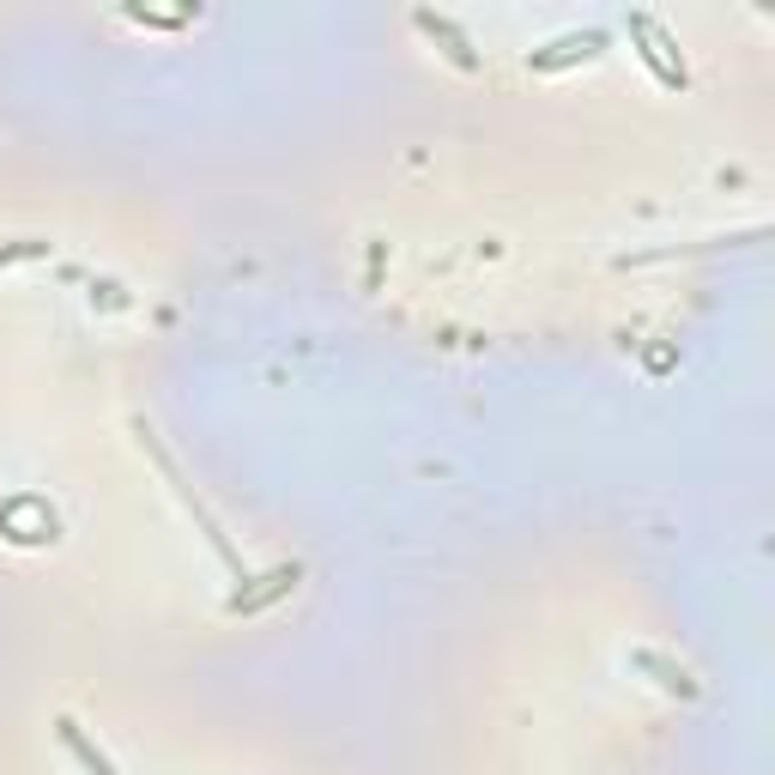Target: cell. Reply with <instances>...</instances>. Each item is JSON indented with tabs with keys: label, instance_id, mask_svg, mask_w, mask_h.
<instances>
[{
	"label": "cell",
	"instance_id": "4",
	"mask_svg": "<svg viewBox=\"0 0 775 775\" xmlns=\"http://www.w3.org/2000/svg\"><path fill=\"white\" fill-rule=\"evenodd\" d=\"M636 666H654V673H661V685H673V690H685V697H690V690H697V685H690V678H685V673H673V666H666V661H654V654H636Z\"/></svg>",
	"mask_w": 775,
	"mask_h": 775
},
{
	"label": "cell",
	"instance_id": "1",
	"mask_svg": "<svg viewBox=\"0 0 775 775\" xmlns=\"http://www.w3.org/2000/svg\"><path fill=\"white\" fill-rule=\"evenodd\" d=\"M594 49H606V31H582V37H564V43H552V49H533L528 62L540 67V74H552V67L576 62V55H594Z\"/></svg>",
	"mask_w": 775,
	"mask_h": 775
},
{
	"label": "cell",
	"instance_id": "2",
	"mask_svg": "<svg viewBox=\"0 0 775 775\" xmlns=\"http://www.w3.org/2000/svg\"><path fill=\"white\" fill-rule=\"evenodd\" d=\"M55 733H62V745H67V751H74V757H79V763H86V770H91V775H115V763H110V757H103V751H98V745H91V739H86V733H79V721H67V715H62V721H55Z\"/></svg>",
	"mask_w": 775,
	"mask_h": 775
},
{
	"label": "cell",
	"instance_id": "3",
	"mask_svg": "<svg viewBox=\"0 0 775 775\" xmlns=\"http://www.w3.org/2000/svg\"><path fill=\"white\" fill-rule=\"evenodd\" d=\"M419 31H431V37H443V43H449V55H455L461 67H479V55L467 49V37H461V31L449 25V19H436V13H419Z\"/></svg>",
	"mask_w": 775,
	"mask_h": 775
}]
</instances>
